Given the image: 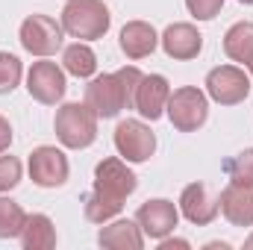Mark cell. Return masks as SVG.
Returning <instances> with one entry per match:
<instances>
[{"label": "cell", "mask_w": 253, "mask_h": 250, "mask_svg": "<svg viewBox=\"0 0 253 250\" xmlns=\"http://www.w3.org/2000/svg\"><path fill=\"white\" fill-rule=\"evenodd\" d=\"M135 186H138V177L126 168L124 159L109 156V159L97 162V168H94V188L83 200L85 218L91 224L112 221L115 215H121L124 200L135 191Z\"/></svg>", "instance_id": "cell-1"}, {"label": "cell", "mask_w": 253, "mask_h": 250, "mask_svg": "<svg viewBox=\"0 0 253 250\" xmlns=\"http://www.w3.org/2000/svg\"><path fill=\"white\" fill-rule=\"evenodd\" d=\"M138 80L141 71L135 65H124L115 74H100L85 85V103L97 118H118L124 109H132Z\"/></svg>", "instance_id": "cell-2"}, {"label": "cell", "mask_w": 253, "mask_h": 250, "mask_svg": "<svg viewBox=\"0 0 253 250\" xmlns=\"http://www.w3.org/2000/svg\"><path fill=\"white\" fill-rule=\"evenodd\" d=\"M112 15L103 0H68L62 9V30L71 39L94 42L109 33Z\"/></svg>", "instance_id": "cell-3"}, {"label": "cell", "mask_w": 253, "mask_h": 250, "mask_svg": "<svg viewBox=\"0 0 253 250\" xmlns=\"http://www.w3.org/2000/svg\"><path fill=\"white\" fill-rule=\"evenodd\" d=\"M56 138L71 150H83L97 138V115L88 103H65L56 112Z\"/></svg>", "instance_id": "cell-4"}, {"label": "cell", "mask_w": 253, "mask_h": 250, "mask_svg": "<svg viewBox=\"0 0 253 250\" xmlns=\"http://www.w3.org/2000/svg\"><path fill=\"white\" fill-rule=\"evenodd\" d=\"M165 112H168L174 129H180V132H194V129H200V126L206 124V118H209V100H206V94H203L200 88L183 85V88L171 91Z\"/></svg>", "instance_id": "cell-5"}, {"label": "cell", "mask_w": 253, "mask_h": 250, "mask_svg": "<svg viewBox=\"0 0 253 250\" xmlns=\"http://www.w3.org/2000/svg\"><path fill=\"white\" fill-rule=\"evenodd\" d=\"M251 94V77L236 65H218L206 74V97L221 106H236Z\"/></svg>", "instance_id": "cell-6"}, {"label": "cell", "mask_w": 253, "mask_h": 250, "mask_svg": "<svg viewBox=\"0 0 253 250\" xmlns=\"http://www.w3.org/2000/svg\"><path fill=\"white\" fill-rule=\"evenodd\" d=\"M62 24L50 15H30L21 24V44L33 56H53L62 47Z\"/></svg>", "instance_id": "cell-7"}, {"label": "cell", "mask_w": 253, "mask_h": 250, "mask_svg": "<svg viewBox=\"0 0 253 250\" xmlns=\"http://www.w3.org/2000/svg\"><path fill=\"white\" fill-rule=\"evenodd\" d=\"M68 174H71V165H68V156L59 147L42 144L30 153V180L36 186L59 188L68 183Z\"/></svg>", "instance_id": "cell-8"}, {"label": "cell", "mask_w": 253, "mask_h": 250, "mask_svg": "<svg viewBox=\"0 0 253 250\" xmlns=\"http://www.w3.org/2000/svg\"><path fill=\"white\" fill-rule=\"evenodd\" d=\"M115 150L121 153L124 162H147L156 150V135L150 132V126L144 121H132L126 118L115 126Z\"/></svg>", "instance_id": "cell-9"}, {"label": "cell", "mask_w": 253, "mask_h": 250, "mask_svg": "<svg viewBox=\"0 0 253 250\" xmlns=\"http://www.w3.org/2000/svg\"><path fill=\"white\" fill-rule=\"evenodd\" d=\"M65 71L56 62H36L27 74V91L44 106H56L65 97Z\"/></svg>", "instance_id": "cell-10"}, {"label": "cell", "mask_w": 253, "mask_h": 250, "mask_svg": "<svg viewBox=\"0 0 253 250\" xmlns=\"http://www.w3.org/2000/svg\"><path fill=\"white\" fill-rule=\"evenodd\" d=\"M135 221H138V227H141L144 236L162 242L165 236L174 233V227H177V221H180V209H177L171 200L156 197V200H147V203L138 206Z\"/></svg>", "instance_id": "cell-11"}, {"label": "cell", "mask_w": 253, "mask_h": 250, "mask_svg": "<svg viewBox=\"0 0 253 250\" xmlns=\"http://www.w3.org/2000/svg\"><path fill=\"white\" fill-rule=\"evenodd\" d=\"M168 97H171V85L162 74H141L132 109H138V115L147 118V121H159L165 115Z\"/></svg>", "instance_id": "cell-12"}, {"label": "cell", "mask_w": 253, "mask_h": 250, "mask_svg": "<svg viewBox=\"0 0 253 250\" xmlns=\"http://www.w3.org/2000/svg\"><path fill=\"white\" fill-rule=\"evenodd\" d=\"M180 212L186 215V221L197 224V227H206L218 218L221 206H218V197H212V191L203 183H191L180 194Z\"/></svg>", "instance_id": "cell-13"}, {"label": "cell", "mask_w": 253, "mask_h": 250, "mask_svg": "<svg viewBox=\"0 0 253 250\" xmlns=\"http://www.w3.org/2000/svg\"><path fill=\"white\" fill-rule=\"evenodd\" d=\"M218 206L224 218L233 227H253V186L251 183H233L221 191Z\"/></svg>", "instance_id": "cell-14"}, {"label": "cell", "mask_w": 253, "mask_h": 250, "mask_svg": "<svg viewBox=\"0 0 253 250\" xmlns=\"http://www.w3.org/2000/svg\"><path fill=\"white\" fill-rule=\"evenodd\" d=\"M159 42H162V50H165L171 59H180V62L194 59V56L203 50V36H200L197 27H191V24H171V27L159 36Z\"/></svg>", "instance_id": "cell-15"}, {"label": "cell", "mask_w": 253, "mask_h": 250, "mask_svg": "<svg viewBox=\"0 0 253 250\" xmlns=\"http://www.w3.org/2000/svg\"><path fill=\"white\" fill-rule=\"evenodd\" d=\"M118 44H121L126 59H144L156 50L159 36L147 21H129V24H124L121 36H118Z\"/></svg>", "instance_id": "cell-16"}, {"label": "cell", "mask_w": 253, "mask_h": 250, "mask_svg": "<svg viewBox=\"0 0 253 250\" xmlns=\"http://www.w3.org/2000/svg\"><path fill=\"white\" fill-rule=\"evenodd\" d=\"M97 245L112 250H141L144 248V233L138 221H115L97 233Z\"/></svg>", "instance_id": "cell-17"}, {"label": "cell", "mask_w": 253, "mask_h": 250, "mask_svg": "<svg viewBox=\"0 0 253 250\" xmlns=\"http://www.w3.org/2000/svg\"><path fill=\"white\" fill-rule=\"evenodd\" d=\"M24 250H50L56 248V227L47 215H27L21 230Z\"/></svg>", "instance_id": "cell-18"}, {"label": "cell", "mask_w": 253, "mask_h": 250, "mask_svg": "<svg viewBox=\"0 0 253 250\" xmlns=\"http://www.w3.org/2000/svg\"><path fill=\"white\" fill-rule=\"evenodd\" d=\"M62 68L71 77L85 80V77H94V71H97V56H94V50H91L85 42H77V44H68V47H65Z\"/></svg>", "instance_id": "cell-19"}, {"label": "cell", "mask_w": 253, "mask_h": 250, "mask_svg": "<svg viewBox=\"0 0 253 250\" xmlns=\"http://www.w3.org/2000/svg\"><path fill=\"white\" fill-rule=\"evenodd\" d=\"M224 53L233 62H248L253 53V21H239L224 36Z\"/></svg>", "instance_id": "cell-20"}, {"label": "cell", "mask_w": 253, "mask_h": 250, "mask_svg": "<svg viewBox=\"0 0 253 250\" xmlns=\"http://www.w3.org/2000/svg\"><path fill=\"white\" fill-rule=\"evenodd\" d=\"M24 221H27V212H24L15 200L0 197V239H15V236H21Z\"/></svg>", "instance_id": "cell-21"}, {"label": "cell", "mask_w": 253, "mask_h": 250, "mask_svg": "<svg viewBox=\"0 0 253 250\" xmlns=\"http://www.w3.org/2000/svg\"><path fill=\"white\" fill-rule=\"evenodd\" d=\"M224 171H227V177H230L233 183H251L253 186V147L242 150V153L233 156V159H227V162H224Z\"/></svg>", "instance_id": "cell-22"}, {"label": "cell", "mask_w": 253, "mask_h": 250, "mask_svg": "<svg viewBox=\"0 0 253 250\" xmlns=\"http://www.w3.org/2000/svg\"><path fill=\"white\" fill-rule=\"evenodd\" d=\"M21 74H24V68H21V59L18 56L0 53V94L15 91L18 83H21Z\"/></svg>", "instance_id": "cell-23"}, {"label": "cell", "mask_w": 253, "mask_h": 250, "mask_svg": "<svg viewBox=\"0 0 253 250\" xmlns=\"http://www.w3.org/2000/svg\"><path fill=\"white\" fill-rule=\"evenodd\" d=\"M21 183V162L15 156H0V194Z\"/></svg>", "instance_id": "cell-24"}, {"label": "cell", "mask_w": 253, "mask_h": 250, "mask_svg": "<svg viewBox=\"0 0 253 250\" xmlns=\"http://www.w3.org/2000/svg\"><path fill=\"white\" fill-rule=\"evenodd\" d=\"M221 6H224V0H186V9L197 21H212L221 12Z\"/></svg>", "instance_id": "cell-25"}, {"label": "cell", "mask_w": 253, "mask_h": 250, "mask_svg": "<svg viewBox=\"0 0 253 250\" xmlns=\"http://www.w3.org/2000/svg\"><path fill=\"white\" fill-rule=\"evenodd\" d=\"M9 144H12V126H9V121L0 115V153H6Z\"/></svg>", "instance_id": "cell-26"}, {"label": "cell", "mask_w": 253, "mask_h": 250, "mask_svg": "<svg viewBox=\"0 0 253 250\" xmlns=\"http://www.w3.org/2000/svg\"><path fill=\"white\" fill-rule=\"evenodd\" d=\"M174 248L186 250V248H189V242H186V239H168V236H165V239H162V245H159V250H174Z\"/></svg>", "instance_id": "cell-27"}, {"label": "cell", "mask_w": 253, "mask_h": 250, "mask_svg": "<svg viewBox=\"0 0 253 250\" xmlns=\"http://www.w3.org/2000/svg\"><path fill=\"white\" fill-rule=\"evenodd\" d=\"M245 250H253V236L248 239V242H245Z\"/></svg>", "instance_id": "cell-28"}, {"label": "cell", "mask_w": 253, "mask_h": 250, "mask_svg": "<svg viewBox=\"0 0 253 250\" xmlns=\"http://www.w3.org/2000/svg\"><path fill=\"white\" fill-rule=\"evenodd\" d=\"M245 65H248V71H251V74H253V53H251V59H248V62H245Z\"/></svg>", "instance_id": "cell-29"}, {"label": "cell", "mask_w": 253, "mask_h": 250, "mask_svg": "<svg viewBox=\"0 0 253 250\" xmlns=\"http://www.w3.org/2000/svg\"><path fill=\"white\" fill-rule=\"evenodd\" d=\"M239 3H245V6H253V0H239Z\"/></svg>", "instance_id": "cell-30"}]
</instances>
